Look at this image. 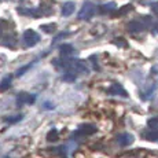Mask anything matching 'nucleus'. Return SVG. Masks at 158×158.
<instances>
[{
  "label": "nucleus",
  "instance_id": "obj_1",
  "mask_svg": "<svg viewBox=\"0 0 158 158\" xmlns=\"http://www.w3.org/2000/svg\"><path fill=\"white\" fill-rule=\"evenodd\" d=\"M95 13H96V6L91 2H87V3H84L83 7L80 8L77 17H78V19H81V21H88L95 15Z\"/></svg>",
  "mask_w": 158,
  "mask_h": 158
},
{
  "label": "nucleus",
  "instance_id": "obj_3",
  "mask_svg": "<svg viewBox=\"0 0 158 158\" xmlns=\"http://www.w3.org/2000/svg\"><path fill=\"white\" fill-rule=\"evenodd\" d=\"M17 105L18 106H23V105H33L36 102V95L28 92H19L17 95Z\"/></svg>",
  "mask_w": 158,
  "mask_h": 158
},
{
  "label": "nucleus",
  "instance_id": "obj_16",
  "mask_svg": "<svg viewBox=\"0 0 158 158\" xmlns=\"http://www.w3.org/2000/svg\"><path fill=\"white\" fill-rule=\"evenodd\" d=\"M47 140L48 142H56L58 140V131L55 128H52L47 133Z\"/></svg>",
  "mask_w": 158,
  "mask_h": 158
},
{
  "label": "nucleus",
  "instance_id": "obj_10",
  "mask_svg": "<svg viewBox=\"0 0 158 158\" xmlns=\"http://www.w3.org/2000/svg\"><path fill=\"white\" fill-rule=\"evenodd\" d=\"M142 136H143L144 139H147V140L158 142V131H151L147 128V131H144V132L142 133Z\"/></svg>",
  "mask_w": 158,
  "mask_h": 158
},
{
  "label": "nucleus",
  "instance_id": "obj_9",
  "mask_svg": "<svg viewBox=\"0 0 158 158\" xmlns=\"http://www.w3.org/2000/svg\"><path fill=\"white\" fill-rule=\"evenodd\" d=\"M74 8H76V4L73 2L63 3V6H62V15H63V17H70V15L74 13Z\"/></svg>",
  "mask_w": 158,
  "mask_h": 158
},
{
  "label": "nucleus",
  "instance_id": "obj_22",
  "mask_svg": "<svg viewBox=\"0 0 158 158\" xmlns=\"http://www.w3.org/2000/svg\"><path fill=\"white\" fill-rule=\"evenodd\" d=\"M153 33H156V35H158V22L154 23L153 25Z\"/></svg>",
  "mask_w": 158,
  "mask_h": 158
},
{
  "label": "nucleus",
  "instance_id": "obj_8",
  "mask_svg": "<svg viewBox=\"0 0 158 158\" xmlns=\"http://www.w3.org/2000/svg\"><path fill=\"white\" fill-rule=\"evenodd\" d=\"M59 52H60V56H62V58H69V56L74 55L76 50L73 48V45H70V44H62L59 47Z\"/></svg>",
  "mask_w": 158,
  "mask_h": 158
},
{
  "label": "nucleus",
  "instance_id": "obj_24",
  "mask_svg": "<svg viewBox=\"0 0 158 158\" xmlns=\"http://www.w3.org/2000/svg\"><path fill=\"white\" fill-rule=\"evenodd\" d=\"M2 2H8V0H2Z\"/></svg>",
  "mask_w": 158,
  "mask_h": 158
},
{
  "label": "nucleus",
  "instance_id": "obj_4",
  "mask_svg": "<svg viewBox=\"0 0 158 158\" xmlns=\"http://www.w3.org/2000/svg\"><path fill=\"white\" fill-rule=\"evenodd\" d=\"M147 28V25L143 22V19H135V21H131V22L127 25V29L129 30L131 33H139V32H143V30Z\"/></svg>",
  "mask_w": 158,
  "mask_h": 158
},
{
  "label": "nucleus",
  "instance_id": "obj_17",
  "mask_svg": "<svg viewBox=\"0 0 158 158\" xmlns=\"http://www.w3.org/2000/svg\"><path fill=\"white\" fill-rule=\"evenodd\" d=\"M131 10H132V6H131V4H127V6H124V7H121L120 10H118L117 15H125L127 13H129Z\"/></svg>",
  "mask_w": 158,
  "mask_h": 158
},
{
  "label": "nucleus",
  "instance_id": "obj_7",
  "mask_svg": "<svg viewBox=\"0 0 158 158\" xmlns=\"http://www.w3.org/2000/svg\"><path fill=\"white\" fill-rule=\"evenodd\" d=\"M117 143L120 146H123V147L132 144L133 143V135H131V133H121V135L117 136Z\"/></svg>",
  "mask_w": 158,
  "mask_h": 158
},
{
  "label": "nucleus",
  "instance_id": "obj_6",
  "mask_svg": "<svg viewBox=\"0 0 158 158\" xmlns=\"http://www.w3.org/2000/svg\"><path fill=\"white\" fill-rule=\"evenodd\" d=\"M96 127L89 125V124H85V125H81L78 131L76 132V136H88V135H94L96 132Z\"/></svg>",
  "mask_w": 158,
  "mask_h": 158
},
{
  "label": "nucleus",
  "instance_id": "obj_18",
  "mask_svg": "<svg viewBox=\"0 0 158 158\" xmlns=\"http://www.w3.org/2000/svg\"><path fill=\"white\" fill-rule=\"evenodd\" d=\"M22 120V115H14V117H8V118H4V121L6 123H10V124H14V123H18V121H21Z\"/></svg>",
  "mask_w": 158,
  "mask_h": 158
},
{
  "label": "nucleus",
  "instance_id": "obj_13",
  "mask_svg": "<svg viewBox=\"0 0 158 158\" xmlns=\"http://www.w3.org/2000/svg\"><path fill=\"white\" fill-rule=\"evenodd\" d=\"M11 80H13V77H11V76H6V77L0 81V91H6L7 88H10Z\"/></svg>",
  "mask_w": 158,
  "mask_h": 158
},
{
  "label": "nucleus",
  "instance_id": "obj_15",
  "mask_svg": "<svg viewBox=\"0 0 158 158\" xmlns=\"http://www.w3.org/2000/svg\"><path fill=\"white\" fill-rule=\"evenodd\" d=\"M40 29L45 33H54L56 30V25L55 23H45V25H41Z\"/></svg>",
  "mask_w": 158,
  "mask_h": 158
},
{
  "label": "nucleus",
  "instance_id": "obj_2",
  "mask_svg": "<svg viewBox=\"0 0 158 158\" xmlns=\"http://www.w3.org/2000/svg\"><path fill=\"white\" fill-rule=\"evenodd\" d=\"M22 40H23V44L25 47H33L40 41V36L32 29H28L23 32V36H22Z\"/></svg>",
  "mask_w": 158,
  "mask_h": 158
},
{
  "label": "nucleus",
  "instance_id": "obj_14",
  "mask_svg": "<svg viewBox=\"0 0 158 158\" xmlns=\"http://www.w3.org/2000/svg\"><path fill=\"white\" fill-rule=\"evenodd\" d=\"M147 128L151 131H158V117H153L147 121Z\"/></svg>",
  "mask_w": 158,
  "mask_h": 158
},
{
  "label": "nucleus",
  "instance_id": "obj_21",
  "mask_svg": "<svg viewBox=\"0 0 158 158\" xmlns=\"http://www.w3.org/2000/svg\"><path fill=\"white\" fill-rule=\"evenodd\" d=\"M68 35H69L68 32H65V33H60V35L58 36V37H55V40H54V43H56V41H58V40H60V39H62V37H66V36H68Z\"/></svg>",
  "mask_w": 158,
  "mask_h": 158
},
{
  "label": "nucleus",
  "instance_id": "obj_12",
  "mask_svg": "<svg viewBox=\"0 0 158 158\" xmlns=\"http://www.w3.org/2000/svg\"><path fill=\"white\" fill-rule=\"evenodd\" d=\"M63 81H68V83H73V81L77 78V73L73 70H66V73L63 74Z\"/></svg>",
  "mask_w": 158,
  "mask_h": 158
},
{
  "label": "nucleus",
  "instance_id": "obj_20",
  "mask_svg": "<svg viewBox=\"0 0 158 158\" xmlns=\"http://www.w3.org/2000/svg\"><path fill=\"white\" fill-rule=\"evenodd\" d=\"M151 11H153V13L158 17V2H157V3H154V4L151 6Z\"/></svg>",
  "mask_w": 158,
  "mask_h": 158
},
{
  "label": "nucleus",
  "instance_id": "obj_5",
  "mask_svg": "<svg viewBox=\"0 0 158 158\" xmlns=\"http://www.w3.org/2000/svg\"><path fill=\"white\" fill-rule=\"evenodd\" d=\"M110 95H115V96H123V98H128V94H127V91L124 89L123 87H121V84H111V87L109 88L107 91Z\"/></svg>",
  "mask_w": 158,
  "mask_h": 158
},
{
  "label": "nucleus",
  "instance_id": "obj_11",
  "mask_svg": "<svg viewBox=\"0 0 158 158\" xmlns=\"http://www.w3.org/2000/svg\"><path fill=\"white\" fill-rule=\"evenodd\" d=\"M115 7H117V6H115L114 2L105 3V4H102L101 7H99V11H101L102 14H109V13H111V11H114Z\"/></svg>",
  "mask_w": 158,
  "mask_h": 158
},
{
  "label": "nucleus",
  "instance_id": "obj_23",
  "mask_svg": "<svg viewBox=\"0 0 158 158\" xmlns=\"http://www.w3.org/2000/svg\"><path fill=\"white\" fill-rule=\"evenodd\" d=\"M45 109H54V105H51V103H45Z\"/></svg>",
  "mask_w": 158,
  "mask_h": 158
},
{
  "label": "nucleus",
  "instance_id": "obj_19",
  "mask_svg": "<svg viewBox=\"0 0 158 158\" xmlns=\"http://www.w3.org/2000/svg\"><path fill=\"white\" fill-rule=\"evenodd\" d=\"M30 66H32V65H26V66H23V68L18 69V72H17V76H18V77H21V76H22L23 73H25V72H26V70H28V69L30 68Z\"/></svg>",
  "mask_w": 158,
  "mask_h": 158
}]
</instances>
